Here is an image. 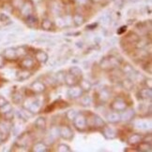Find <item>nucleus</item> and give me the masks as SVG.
<instances>
[{
	"label": "nucleus",
	"mask_w": 152,
	"mask_h": 152,
	"mask_svg": "<svg viewBox=\"0 0 152 152\" xmlns=\"http://www.w3.org/2000/svg\"><path fill=\"white\" fill-rule=\"evenodd\" d=\"M120 64L119 59H117L116 57L110 56V57H104L102 59V61L100 62V66L103 70H111Z\"/></svg>",
	"instance_id": "nucleus-1"
},
{
	"label": "nucleus",
	"mask_w": 152,
	"mask_h": 152,
	"mask_svg": "<svg viewBox=\"0 0 152 152\" xmlns=\"http://www.w3.org/2000/svg\"><path fill=\"white\" fill-rule=\"evenodd\" d=\"M87 127H94L96 129H102L106 123L102 118L98 116L97 114H89V117L87 118Z\"/></svg>",
	"instance_id": "nucleus-2"
},
{
	"label": "nucleus",
	"mask_w": 152,
	"mask_h": 152,
	"mask_svg": "<svg viewBox=\"0 0 152 152\" xmlns=\"http://www.w3.org/2000/svg\"><path fill=\"white\" fill-rule=\"evenodd\" d=\"M73 125L79 132H85L87 130V117L83 113H78L77 116L73 121Z\"/></svg>",
	"instance_id": "nucleus-3"
},
{
	"label": "nucleus",
	"mask_w": 152,
	"mask_h": 152,
	"mask_svg": "<svg viewBox=\"0 0 152 152\" xmlns=\"http://www.w3.org/2000/svg\"><path fill=\"white\" fill-rule=\"evenodd\" d=\"M58 128H59V136L67 141L72 140V138L74 137V133L70 126H68V125H62V126Z\"/></svg>",
	"instance_id": "nucleus-4"
},
{
	"label": "nucleus",
	"mask_w": 152,
	"mask_h": 152,
	"mask_svg": "<svg viewBox=\"0 0 152 152\" xmlns=\"http://www.w3.org/2000/svg\"><path fill=\"white\" fill-rule=\"evenodd\" d=\"M31 142H32V137H31L30 134L24 133L21 135H19V137L17 138V140L15 142V145L17 147H20V148H27V147L29 146V144Z\"/></svg>",
	"instance_id": "nucleus-5"
},
{
	"label": "nucleus",
	"mask_w": 152,
	"mask_h": 152,
	"mask_svg": "<svg viewBox=\"0 0 152 152\" xmlns=\"http://www.w3.org/2000/svg\"><path fill=\"white\" fill-rule=\"evenodd\" d=\"M110 107L112 110L114 111H116V112H122L124 111L125 109H126L128 107V104L127 102L123 100L122 98H116L115 100L111 103L110 104Z\"/></svg>",
	"instance_id": "nucleus-6"
},
{
	"label": "nucleus",
	"mask_w": 152,
	"mask_h": 152,
	"mask_svg": "<svg viewBox=\"0 0 152 152\" xmlns=\"http://www.w3.org/2000/svg\"><path fill=\"white\" fill-rule=\"evenodd\" d=\"M21 15L25 18L31 14H33L34 12V7H33V3L30 1V0H27V1H24V5L22 6V8L19 10Z\"/></svg>",
	"instance_id": "nucleus-7"
},
{
	"label": "nucleus",
	"mask_w": 152,
	"mask_h": 152,
	"mask_svg": "<svg viewBox=\"0 0 152 152\" xmlns=\"http://www.w3.org/2000/svg\"><path fill=\"white\" fill-rule=\"evenodd\" d=\"M20 65L22 66V68L24 69H27L30 70L32 68H34L35 66V60L34 58H32L30 56H24V58H22L21 62H20Z\"/></svg>",
	"instance_id": "nucleus-8"
},
{
	"label": "nucleus",
	"mask_w": 152,
	"mask_h": 152,
	"mask_svg": "<svg viewBox=\"0 0 152 152\" xmlns=\"http://www.w3.org/2000/svg\"><path fill=\"white\" fill-rule=\"evenodd\" d=\"M67 94L70 99H78L81 98V96L84 94V91L79 86L76 85V86H72V87H70V89H69Z\"/></svg>",
	"instance_id": "nucleus-9"
},
{
	"label": "nucleus",
	"mask_w": 152,
	"mask_h": 152,
	"mask_svg": "<svg viewBox=\"0 0 152 152\" xmlns=\"http://www.w3.org/2000/svg\"><path fill=\"white\" fill-rule=\"evenodd\" d=\"M102 133L106 139H110V140L115 139V138H116V136H117V132L114 128L107 126V125H105V126L102 128Z\"/></svg>",
	"instance_id": "nucleus-10"
},
{
	"label": "nucleus",
	"mask_w": 152,
	"mask_h": 152,
	"mask_svg": "<svg viewBox=\"0 0 152 152\" xmlns=\"http://www.w3.org/2000/svg\"><path fill=\"white\" fill-rule=\"evenodd\" d=\"M121 121L124 122H130L135 117V111L133 108H126L124 111H122V114H120Z\"/></svg>",
	"instance_id": "nucleus-11"
},
{
	"label": "nucleus",
	"mask_w": 152,
	"mask_h": 152,
	"mask_svg": "<svg viewBox=\"0 0 152 152\" xmlns=\"http://www.w3.org/2000/svg\"><path fill=\"white\" fill-rule=\"evenodd\" d=\"M31 90L35 94H41L46 91V86L44 82L41 80H36L31 84Z\"/></svg>",
	"instance_id": "nucleus-12"
},
{
	"label": "nucleus",
	"mask_w": 152,
	"mask_h": 152,
	"mask_svg": "<svg viewBox=\"0 0 152 152\" xmlns=\"http://www.w3.org/2000/svg\"><path fill=\"white\" fill-rule=\"evenodd\" d=\"M2 55L5 58V60H7V61H15L16 59H17L16 49L12 48V47L7 48V49L4 50Z\"/></svg>",
	"instance_id": "nucleus-13"
},
{
	"label": "nucleus",
	"mask_w": 152,
	"mask_h": 152,
	"mask_svg": "<svg viewBox=\"0 0 152 152\" xmlns=\"http://www.w3.org/2000/svg\"><path fill=\"white\" fill-rule=\"evenodd\" d=\"M10 129V127L8 126L6 122H0V138L2 139V142L6 141L9 138Z\"/></svg>",
	"instance_id": "nucleus-14"
},
{
	"label": "nucleus",
	"mask_w": 152,
	"mask_h": 152,
	"mask_svg": "<svg viewBox=\"0 0 152 152\" xmlns=\"http://www.w3.org/2000/svg\"><path fill=\"white\" fill-rule=\"evenodd\" d=\"M139 38H140V37L136 35L135 33H130V34H128L123 38V40L125 41V43H126L125 44L126 46H133V44L135 46L136 42L139 40Z\"/></svg>",
	"instance_id": "nucleus-15"
},
{
	"label": "nucleus",
	"mask_w": 152,
	"mask_h": 152,
	"mask_svg": "<svg viewBox=\"0 0 152 152\" xmlns=\"http://www.w3.org/2000/svg\"><path fill=\"white\" fill-rule=\"evenodd\" d=\"M34 57H35V60L38 61L39 63H41V64H45V63H47L48 60H49V56L44 50H37V51H35L34 52Z\"/></svg>",
	"instance_id": "nucleus-16"
},
{
	"label": "nucleus",
	"mask_w": 152,
	"mask_h": 152,
	"mask_svg": "<svg viewBox=\"0 0 152 152\" xmlns=\"http://www.w3.org/2000/svg\"><path fill=\"white\" fill-rule=\"evenodd\" d=\"M42 107V100H39V99H38V98H34L27 109L29 111H31L33 114H35V113H38V112L41 110Z\"/></svg>",
	"instance_id": "nucleus-17"
},
{
	"label": "nucleus",
	"mask_w": 152,
	"mask_h": 152,
	"mask_svg": "<svg viewBox=\"0 0 152 152\" xmlns=\"http://www.w3.org/2000/svg\"><path fill=\"white\" fill-rule=\"evenodd\" d=\"M106 118H107V121L112 124H116L121 121V117H120L119 112H116L114 110L112 112H109Z\"/></svg>",
	"instance_id": "nucleus-18"
},
{
	"label": "nucleus",
	"mask_w": 152,
	"mask_h": 152,
	"mask_svg": "<svg viewBox=\"0 0 152 152\" xmlns=\"http://www.w3.org/2000/svg\"><path fill=\"white\" fill-rule=\"evenodd\" d=\"M33 115H34V114H33L31 111H29L28 109H25L24 107H23V109L19 110L17 112L18 118H20V120L24 121H27L28 120H30V118L33 117Z\"/></svg>",
	"instance_id": "nucleus-19"
},
{
	"label": "nucleus",
	"mask_w": 152,
	"mask_h": 152,
	"mask_svg": "<svg viewBox=\"0 0 152 152\" xmlns=\"http://www.w3.org/2000/svg\"><path fill=\"white\" fill-rule=\"evenodd\" d=\"M143 141V135L141 134H133L128 138V144L130 146H137Z\"/></svg>",
	"instance_id": "nucleus-20"
},
{
	"label": "nucleus",
	"mask_w": 152,
	"mask_h": 152,
	"mask_svg": "<svg viewBox=\"0 0 152 152\" xmlns=\"http://www.w3.org/2000/svg\"><path fill=\"white\" fill-rule=\"evenodd\" d=\"M31 76H32V73L30 72V70L23 68L22 70L18 71V73L16 75V78L19 81H24V80H27L28 78H30Z\"/></svg>",
	"instance_id": "nucleus-21"
},
{
	"label": "nucleus",
	"mask_w": 152,
	"mask_h": 152,
	"mask_svg": "<svg viewBox=\"0 0 152 152\" xmlns=\"http://www.w3.org/2000/svg\"><path fill=\"white\" fill-rule=\"evenodd\" d=\"M79 79L76 78L74 76H72L70 73L65 74V77H64V83L66 85H68L69 87H72V86H76L78 84Z\"/></svg>",
	"instance_id": "nucleus-22"
},
{
	"label": "nucleus",
	"mask_w": 152,
	"mask_h": 152,
	"mask_svg": "<svg viewBox=\"0 0 152 152\" xmlns=\"http://www.w3.org/2000/svg\"><path fill=\"white\" fill-rule=\"evenodd\" d=\"M138 96L142 100H150L152 97V90L148 88L141 89L138 91Z\"/></svg>",
	"instance_id": "nucleus-23"
},
{
	"label": "nucleus",
	"mask_w": 152,
	"mask_h": 152,
	"mask_svg": "<svg viewBox=\"0 0 152 152\" xmlns=\"http://www.w3.org/2000/svg\"><path fill=\"white\" fill-rule=\"evenodd\" d=\"M11 100L15 104H23V102L24 100V94L22 92H20L19 91H13V94H11Z\"/></svg>",
	"instance_id": "nucleus-24"
},
{
	"label": "nucleus",
	"mask_w": 152,
	"mask_h": 152,
	"mask_svg": "<svg viewBox=\"0 0 152 152\" xmlns=\"http://www.w3.org/2000/svg\"><path fill=\"white\" fill-rule=\"evenodd\" d=\"M32 150L35 152H48L50 149L48 145H46L44 142H37L36 144H34Z\"/></svg>",
	"instance_id": "nucleus-25"
},
{
	"label": "nucleus",
	"mask_w": 152,
	"mask_h": 152,
	"mask_svg": "<svg viewBox=\"0 0 152 152\" xmlns=\"http://www.w3.org/2000/svg\"><path fill=\"white\" fill-rule=\"evenodd\" d=\"M24 21H25V23L31 28H36L37 25H38V23H39L38 18L34 14H31V15H29L27 17H25Z\"/></svg>",
	"instance_id": "nucleus-26"
},
{
	"label": "nucleus",
	"mask_w": 152,
	"mask_h": 152,
	"mask_svg": "<svg viewBox=\"0 0 152 152\" xmlns=\"http://www.w3.org/2000/svg\"><path fill=\"white\" fill-rule=\"evenodd\" d=\"M109 98H110V94H109V91L107 90L103 89V90H101L100 91H99L98 99H99V101H100L101 104L108 102Z\"/></svg>",
	"instance_id": "nucleus-27"
},
{
	"label": "nucleus",
	"mask_w": 152,
	"mask_h": 152,
	"mask_svg": "<svg viewBox=\"0 0 152 152\" xmlns=\"http://www.w3.org/2000/svg\"><path fill=\"white\" fill-rule=\"evenodd\" d=\"M78 83H79V87H80V88L83 90L84 92H87V91H89L91 90V88H92V84H91V82H89L88 80H87V79H84L83 77H82L81 79H79Z\"/></svg>",
	"instance_id": "nucleus-28"
},
{
	"label": "nucleus",
	"mask_w": 152,
	"mask_h": 152,
	"mask_svg": "<svg viewBox=\"0 0 152 152\" xmlns=\"http://www.w3.org/2000/svg\"><path fill=\"white\" fill-rule=\"evenodd\" d=\"M72 16V23H74L75 26H81L85 23V17L81 13H74Z\"/></svg>",
	"instance_id": "nucleus-29"
},
{
	"label": "nucleus",
	"mask_w": 152,
	"mask_h": 152,
	"mask_svg": "<svg viewBox=\"0 0 152 152\" xmlns=\"http://www.w3.org/2000/svg\"><path fill=\"white\" fill-rule=\"evenodd\" d=\"M41 27L44 31H50V30L53 29V27H54V23H53L50 19L45 18V19H43L42 21Z\"/></svg>",
	"instance_id": "nucleus-30"
},
{
	"label": "nucleus",
	"mask_w": 152,
	"mask_h": 152,
	"mask_svg": "<svg viewBox=\"0 0 152 152\" xmlns=\"http://www.w3.org/2000/svg\"><path fill=\"white\" fill-rule=\"evenodd\" d=\"M46 125H47V121H46V118L43 117H39L35 121V127L39 130H45Z\"/></svg>",
	"instance_id": "nucleus-31"
},
{
	"label": "nucleus",
	"mask_w": 152,
	"mask_h": 152,
	"mask_svg": "<svg viewBox=\"0 0 152 152\" xmlns=\"http://www.w3.org/2000/svg\"><path fill=\"white\" fill-rule=\"evenodd\" d=\"M69 73L71 74L72 76H74L78 79H81L83 77V71L80 67H78V66H71L69 69Z\"/></svg>",
	"instance_id": "nucleus-32"
},
{
	"label": "nucleus",
	"mask_w": 152,
	"mask_h": 152,
	"mask_svg": "<svg viewBox=\"0 0 152 152\" xmlns=\"http://www.w3.org/2000/svg\"><path fill=\"white\" fill-rule=\"evenodd\" d=\"M15 49H16V55H17V58H19V59L24 58V56H26V55H27V53H28L27 48H26L25 46H20V47L15 48Z\"/></svg>",
	"instance_id": "nucleus-33"
},
{
	"label": "nucleus",
	"mask_w": 152,
	"mask_h": 152,
	"mask_svg": "<svg viewBox=\"0 0 152 152\" xmlns=\"http://www.w3.org/2000/svg\"><path fill=\"white\" fill-rule=\"evenodd\" d=\"M137 150L138 151H143V152H150L151 151V148H152V147H151V144H149V143H147V142H144V141H142L141 143H139L137 145Z\"/></svg>",
	"instance_id": "nucleus-34"
},
{
	"label": "nucleus",
	"mask_w": 152,
	"mask_h": 152,
	"mask_svg": "<svg viewBox=\"0 0 152 152\" xmlns=\"http://www.w3.org/2000/svg\"><path fill=\"white\" fill-rule=\"evenodd\" d=\"M121 85H122V87L125 90H127V91H131V90L133 89V87H134L133 80L130 79V78L123 79V80L121 81Z\"/></svg>",
	"instance_id": "nucleus-35"
},
{
	"label": "nucleus",
	"mask_w": 152,
	"mask_h": 152,
	"mask_svg": "<svg viewBox=\"0 0 152 152\" xmlns=\"http://www.w3.org/2000/svg\"><path fill=\"white\" fill-rule=\"evenodd\" d=\"M11 110H13L12 105L8 102V103H6L4 105H2V107H0V114H1L2 116H4L5 114H7L8 112L11 111Z\"/></svg>",
	"instance_id": "nucleus-36"
},
{
	"label": "nucleus",
	"mask_w": 152,
	"mask_h": 152,
	"mask_svg": "<svg viewBox=\"0 0 152 152\" xmlns=\"http://www.w3.org/2000/svg\"><path fill=\"white\" fill-rule=\"evenodd\" d=\"M65 72L64 71H59L55 76V80L57 84H62L64 83V77H65Z\"/></svg>",
	"instance_id": "nucleus-37"
},
{
	"label": "nucleus",
	"mask_w": 152,
	"mask_h": 152,
	"mask_svg": "<svg viewBox=\"0 0 152 152\" xmlns=\"http://www.w3.org/2000/svg\"><path fill=\"white\" fill-rule=\"evenodd\" d=\"M77 114H78L77 110H75V109H70V110H68L67 112H66V118H67L69 121H72L75 118V117L77 116Z\"/></svg>",
	"instance_id": "nucleus-38"
},
{
	"label": "nucleus",
	"mask_w": 152,
	"mask_h": 152,
	"mask_svg": "<svg viewBox=\"0 0 152 152\" xmlns=\"http://www.w3.org/2000/svg\"><path fill=\"white\" fill-rule=\"evenodd\" d=\"M81 104L84 105V107H89V105L92 104V98L88 95L85 96H81Z\"/></svg>",
	"instance_id": "nucleus-39"
},
{
	"label": "nucleus",
	"mask_w": 152,
	"mask_h": 152,
	"mask_svg": "<svg viewBox=\"0 0 152 152\" xmlns=\"http://www.w3.org/2000/svg\"><path fill=\"white\" fill-rule=\"evenodd\" d=\"M25 0H11V6L13 9H17V10H20L22 8V6L24 5Z\"/></svg>",
	"instance_id": "nucleus-40"
},
{
	"label": "nucleus",
	"mask_w": 152,
	"mask_h": 152,
	"mask_svg": "<svg viewBox=\"0 0 152 152\" xmlns=\"http://www.w3.org/2000/svg\"><path fill=\"white\" fill-rule=\"evenodd\" d=\"M56 151L58 152H71L70 148L66 144H59L57 148H56Z\"/></svg>",
	"instance_id": "nucleus-41"
},
{
	"label": "nucleus",
	"mask_w": 152,
	"mask_h": 152,
	"mask_svg": "<svg viewBox=\"0 0 152 152\" xmlns=\"http://www.w3.org/2000/svg\"><path fill=\"white\" fill-rule=\"evenodd\" d=\"M147 45H148V41L147 40H144V39L139 38V40H138L136 42V44H135V48L142 50V49H144L145 47H146Z\"/></svg>",
	"instance_id": "nucleus-42"
},
{
	"label": "nucleus",
	"mask_w": 152,
	"mask_h": 152,
	"mask_svg": "<svg viewBox=\"0 0 152 152\" xmlns=\"http://www.w3.org/2000/svg\"><path fill=\"white\" fill-rule=\"evenodd\" d=\"M56 24L58 28H63V27H66V25H65V22H64V20H63V17L61 16H59L56 19Z\"/></svg>",
	"instance_id": "nucleus-43"
},
{
	"label": "nucleus",
	"mask_w": 152,
	"mask_h": 152,
	"mask_svg": "<svg viewBox=\"0 0 152 152\" xmlns=\"http://www.w3.org/2000/svg\"><path fill=\"white\" fill-rule=\"evenodd\" d=\"M134 72L133 66H130V64H126V65H124V67H123V73L124 74H127V75H130V74H133Z\"/></svg>",
	"instance_id": "nucleus-44"
},
{
	"label": "nucleus",
	"mask_w": 152,
	"mask_h": 152,
	"mask_svg": "<svg viewBox=\"0 0 152 152\" xmlns=\"http://www.w3.org/2000/svg\"><path fill=\"white\" fill-rule=\"evenodd\" d=\"M63 20H64V22H65V25H66V27H69V26H70L72 23V16L70 15H65L63 17Z\"/></svg>",
	"instance_id": "nucleus-45"
},
{
	"label": "nucleus",
	"mask_w": 152,
	"mask_h": 152,
	"mask_svg": "<svg viewBox=\"0 0 152 152\" xmlns=\"http://www.w3.org/2000/svg\"><path fill=\"white\" fill-rule=\"evenodd\" d=\"M3 117H4V118H5V121H10L13 120V118H14V111L11 110V111L8 112L7 114H5Z\"/></svg>",
	"instance_id": "nucleus-46"
},
{
	"label": "nucleus",
	"mask_w": 152,
	"mask_h": 152,
	"mask_svg": "<svg viewBox=\"0 0 152 152\" xmlns=\"http://www.w3.org/2000/svg\"><path fill=\"white\" fill-rule=\"evenodd\" d=\"M0 22L4 23H10V18L7 14H5V13H2V14H0Z\"/></svg>",
	"instance_id": "nucleus-47"
},
{
	"label": "nucleus",
	"mask_w": 152,
	"mask_h": 152,
	"mask_svg": "<svg viewBox=\"0 0 152 152\" xmlns=\"http://www.w3.org/2000/svg\"><path fill=\"white\" fill-rule=\"evenodd\" d=\"M50 134L56 139V137L59 136V128L58 127H53L50 131Z\"/></svg>",
	"instance_id": "nucleus-48"
},
{
	"label": "nucleus",
	"mask_w": 152,
	"mask_h": 152,
	"mask_svg": "<svg viewBox=\"0 0 152 152\" xmlns=\"http://www.w3.org/2000/svg\"><path fill=\"white\" fill-rule=\"evenodd\" d=\"M5 64H6L5 58L3 57L2 54H0V68H3L5 66Z\"/></svg>",
	"instance_id": "nucleus-49"
},
{
	"label": "nucleus",
	"mask_w": 152,
	"mask_h": 152,
	"mask_svg": "<svg viewBox=\"0 0 152 152\" xmlns=\"http://www.w3.org/2000/svg\"><path fill=\"white\" fill-rule=\"evenodd\" d=\"M143 141L151 144V141H152V135H151V134H148V135L145 137V138L143 137Z\"/></svg>",
	"instance_id": "nucleus-50"
},
{
	"label": "nucleus",
	"mask_w": 152,
	"mask_h": 152,
	"mask_svg": "<svg viewBox=\"0 0 152 152\" xmlns=\"http://www.w3.org/2000/svg\"><path fill=\"white\" fill-rule=\"evenodd\" d=\"M126 29H127V26H121V27L117 30V34H118V35L123 34L124 32H126Z\"/></svg>",
	"instance_id": "nucleus-51"
},
{
	"label": "nucleus",
	"mask_w": 152,
	"mask_h": 152,
	"mask_svg": "<svg viewBox=\"0 0 152 152\" xmlns=\"http://www.w3.org/2000/svg\"><path fill=\"white\" fill-rule=\"evenodd\" d=\"M6 103H8V101L6 100V98L3 96H0V107H1L2 105H4Z\"/></svg>",
	"instance_id": "nucleus-52"
},
{
	"label": "nucleus",
	"mask_w": 152,
	"mask_h": 152,
	"mask_svg": "<svg viewBox=\"0 0 152 152\" xmlns=\"http://www.w3.org/2000/svg\"><path fill=\"white\" fill-rule=\"evenodd\" d=\"M146 86H147V88H148V89H152V82H151L150 78L146 79Z\"/></svg>",
	"instance_id": "nucleus-53"
},
{
	"label": "nucleus",
	"mask_w": 152,
	"mask_h": 152,
	"mask_svg": "<svg viewBox=\"0 0 152 152\" xmlns=\"http://www.w3.org/2000/svg\"><path fill=\"white\" fill-rule=\"evenodd\" d=\"M96 26H97V23H92V24H89V25L87 26V29H88V30H93V29H95Z\"/></svg>",
	"instance_id": "nucleus-54"
},
{
	"label": "nucleus",
	"mask_w": 152,
	"mask_h": 152,
	"mask_svg": "<svg viewBox=\"0 0 152 152\" xmlns=\"http://www.w3.org/2000/svg\"><path fill=\"white\" fill-rule=\"evenodd\" d=\"M76 1H77V3H78L79 5L84 6V5H85V4L87 3L88 0H76Z\"/></svg>",
	"instance_id": "nucleus-55"
},
{
	"label": "nucleus",
	"mask_w": 152,
	"mask_h": 152,
	"mask_svg": "<svg viewBox=\"0 0 152 152\" xmlns=\"http://www.w3.org/2000/svg\"><path fill=\"white\" fill-rule=\"evenodd\" d=\"M92 1H93V2H95V3H98V2H101L102 0H92Z\"/></svg>",
	"instance_id": "nucleus-56"
},
{
	"label": "nucleus",
	"mask_w": 152,
	"mask_h": 152,
	"mask_svg": "<svg viewBox=\"0 0 152 152\" xmlns=\"http://www.w3.org/2000/svg\"><path fill=\"white\" fill-rule=\"evenodd\" d=\"M1 144H2V139L0 138V146H1Z\"/></svg>",
	"instance_id": "nucleus-57"
}]
</instances>
